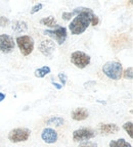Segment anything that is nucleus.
Returning a JSON list of instances; mask_svg holds the SVG:
<instances>
[{"mask_svg":"<svg viewBox=\"0 0 133 147\" xmlns=\"http://www.w3.org/2000/svg\"><path fill=\"white\" fill-rule=\"evenodd\" d=\"M95 137V132L89 128H81L73 132L74 142H84L89 141L90 139Z\"/></svg>","mask_w":133,"mask_h":147,"instance_id":"nucleus-7","label":"nucleus"},{"mask_svg":"<svg viewBox=\"0 0 133 147\" xmlns=\"http://www.w3.org/2000/svg\"><path fill=\"white\" fill-rule=\"evenodd\" d=\"M50 71H51L50 67L45 65V67H40V69H37L36 71H34V75L37 78H44V77H45L46 75H48Z\"/></svg>","mask_w":133,"mask_h":147,"instance_id":"nucleus-17","label":"nucleus"},{"mask_svg":"<svg viewBox=\"0 0 133 147\" xmlns=\"http://www.w3.org/2000/svg\"><path fill=\"white\" fill-rule=\"evenodd\" d=\"M40 52L44 55V56H47V57H52V53L55 50V44L53 42V40L50 39H46L42 40L40 42L39 46H38Z\"/></svg>","mask_w":133,"mask_h":147,"instance_id":"nucleus-9","label":"nucleus"},{"mask_svg":"<svg viewBox=\"0 0 133 147\" xmlns=\"http://www.w3.org/2000/svg\"><path fill=\"white\" fill-rule=\"evenodd\" d=\"M98 131L103 135H110V134H116L120 131V128L116 124H99Z\"/></svg>","mask_w":133,"mask_h":147,"instance_id":"nucleus-11","label":"nucleus"},{"mask_svg":"<svg viewBox=\"0 0 133 147\" xmlns=\"http://www.w3.org/2000/svg\"><path fill=\"white\" fill-rule=\"evenodd\" d=\"M16 42L24 56L30 55L34 50V39L29 35H22V36L16 37Z\"/></svg>","mask_w":133,"mask_h":147,"instance_id":"nucleus-3","label":"nucleus"},{"mask_svg":"<svg viewBox=\"0 0 133 147\" xmlns=\"http://www.w3.org/2000/svg\"><path fill=\"white\" fill-rule=\"evenodd\" d=\"M72 119L74 121H77V122H81V121H84L89 117V113L86 108L83 107H77L76 109H74L72 111Z\"/></svg>","mask_w":133,"mask_h":147,"instance_id":"nucleus-12","label":"nucleus"},{"mask_svg":"<svg viewBox=\"0 0 133 147\" xmlns=\"http://www.w3.org/2000/svg\"><path fill=\"white\" fill-rule=\"evenodd\" d=\"M122 77H123V78H125V79H127V80H132V79H133V69H132V67H128L127 69L123 71Z\"/></svg>","mask_w":133,"mask_h":147,"instance_id":"nucleus-19","label":"nucleus"},{"mask_svg":"<svg viewBox=\"0 0 133 147\" xmlns=\"http://www.w3.org/2000/svg\"><path fill=\"white\" fill-rule=\"evenodd\" d=\"M58 79H60V81L62 82V86H64V84L66 83V75H64V73H60L58 74Z\"/></svg>","mask_w":133,"mask_h":147,"instance_id":"nucleus-24","label":"nucleus"},{"mask_svg":"<svg viewBox=\"0 0 133 147\" xmlns=\"http://www.w3.org/2000/svg\"><path fill=\"white\" fill-rule=\"evenodd\" d=\"M43 8V4L42 3H38V4L34 5V6L32 7V9H31V14H34L36 13V12H38L39 10H41V9Z\"/></svg>","mask_w":133,"mask_h":147,"instance_id":"nucleus-23","label":"nucleus"},{"mask_svg":"<svg viewBox=\"0 0 133 147\" xmlns=\"http://www.w3.org/2000/svg\"><path fill=\"white\" fill-rule=\"evenodd\" d=\"M9 24H10V21L8 20V18H6V16H0V27H7Z\"/></svg>","mask_w":133,"mask_h":147,"instance_id":"nucleus-20","label":"nucleus"},{"mask_svg":"<svg viewBox=\"0 0 133 147\" xmlns=\"http://www.w3.org/2000/svg\"><path fill=\"white\" fill-rule=\"evenodd\" d=\"M3 99H5V94H3L2 92H0V102L3 101Z\"/></svg>","mask_w":133,"mask_h":147,"instance_id":"nucleus-27","label":"nucleus"},{"mask_svg":"<svg viewBox=\"0 0 133 147\" xmlns=\"http://www.w3.org/2000/svg\"><path fill=\"white\" fill-rule=\"evenodd\" d=\"M123 129L125 130L127 134L129 135L130 138H133V123L132 122H126L123 125Z\"/></svg>","mask_w":133,"mask_h":147,"instance_id":"nucleus-18","label":"nucleus"},{"mask_svg":"<svg viewBox=\"0 0 133 147\" xmlns=\"http://www.w3.org/2000/svg\"><path fill=\"white\" fill-rule=\"evenodd\" d=\"M95 81H90V82H86V84H84V87H89V86H93V85H95Z\"/></svg>","mask_w":133,"mask_h":147,"instance_id":"nucleus-25","label":"nucleus"},{"mask_svg":"<svg viewBox=\"0 0 133 147\" xmlns=\"http://www.w3.org/2000/svg\"><path fill=\"white\" fill-rule=\"evenodd\" d=\"M102 71L108 78L118 81L122 78L123 67L120 61H108L103 64Z\"/></svg>","mask_w":133,"mask_h":147,"instance_id":"nucleus-2","label":"nucleus"},{"mask_svg":"<svg viewBox=\"0 0 133 147\" xmlns=\"http://www.w3.org/2000/svg\"><path fill=\"white\" fill-rule=\"evenodd\" d=\"M43 33L46 36L50 37L55 42H58V45H62L66 41V36H68L66 29L64 27H60V26H58L54 30H45L43 31Z\"/></svg>","mask_w":133,"mask_h":147,"instance_id":"nucleus-6","label":"nucleus"},{"mask_svg":"<svg viewBox=\"0 0 133 147\" xmlns=\"http://www.w3.org/2000/svg\"><path fill=\"white\" fill-rule=\"evenodd\" d=\"M73 11L76 16L69 25L71 34L80 35L87 30L90 25L93 27L98 25L99 18L96 14H94L92 9L86 7H77Z\"/></svg>","mask_w":133,"mask_h":147,"instance_id":"nucleus-1","label":"nucleus"},{"mask_svg":"<svg viewBox=\"0 0 133 147\" xmlns=\"http://www.w3.org/2000/svg\"><path fill=\"white\" fill-rule=\"evenodd\" d=\"M91 61V57L83 51H75L71 54V62L78 69H85Z\"/></svg>","mask_w":133,"mask_h":147,"instance_id":"nucleus-5","label":"nucleus"},{"mask_svg":"<svg viewBox=\"0 0 133 147\" xmlns=\"http://www.w3.org/2000/svg\"><path fill=\"white\" fill-rule=\"evenodd\" d=\"M41 138L47 144H53L58 141V133L54 129L45 128L41 133Z\"/></svg>","mask_w":133,"mask_h":147,"instance_id":"nucleus-10","label":"nucleus"},{"mask_svg":"<svg viewBox=\"0 0 133 147\" xmlns=\"http://www.w3.org/2000/svg\"><path fill=\"white\" fill-rule=\"evenodd\" d=\"M74 16H76L74 11H71V12H66V11H64V12H62V20H64V21H70V20H71Z\"/></svg>","mask_w":133,"mask_h":147,"instance_id":"nucleus-21","label":"nucleus"},{"mask_svg":"<svg viewBox=\"0 0 133 147\" xmlns=\"http://www.w3.org/2000/svg\"><path fill=\"white\" fill-rule=\"evenodd\" d=\"M40 24L48 28H55L56 29L58 27V22H56V20H55V18L53 16H49L47 18H42L41 21H40Z\"/></svg>","mask_w":133,"mask_h":147,"instance_id":"nucleus-14","label":"nucleus"},{"mask_svg":"<svg viewBox=\"0 0 133 147\" xmlns=\"http://www.w3.org/2000/svg\"><path fill=\"white\" fill-rule=\"evenodd\" d=\"M79 147H97V144L92 141H84L79 145Z\"/></svg>","mask_w":133,"mask_h":147,"instance_id":"nucleus-22","label":"nucleus"},{"mask_svg":"<svg viewBox=\"0 0 133 147\" xmlns=\"http://www.w3.org/2000/svg\"><path fill=\"white\" fill-rule=\"evenodd\" d=\"M64 121L62 117H51L46 121V125L55 126V127L62 126V125H64Z\"/></svg>","mask_w":133,"mask_h":147,"instance_id":"nucleus-15","label":"nucleus"},{"mask_svg":"<svg viewBox=\"0 0 133 147\" xmlns=\"http://www.w3.org/2000/svg\"><path fill=\"white\" fill-rule=\"evenodd\" d=\"M12 29L16 34H21V33H24L28 30V25L24 21H14L12 23Z\"/></svg>","mask_w":133,"mask_h":147,"instance_id":"nucleus-13","label":"nucleus"},{"mask_svg":"<svg viewBox=\"0 0 133 147\" xmlns=\"http://www.w3.org/2000/svg\"><path fill=\"white\" fill-rule=\"evenodd\" d=\"M110 147H132L130 143L127 142L125 139L121 138L118 140H112L110 142Z\"/></svg>","mask_w":133,"mask_h":147,"instance_id":"nucleus-16","label":"nucleus"},{"mask_svg":"<svg viewBox=\"0 0 133 147\" xmlns=\"http://www.w3.org/2000/svg\"><path fill=\"white\" fill-rule=\"evenodd\" d=\"M52 85H53V86H54V87H55V88H56V89H60V88H62V85H58V83H55V82H52Z\"/></svg>","mask_w":133,"mask_h":147,"instance_id":"nucleus-26","label":"nucleus"},{"mask_svg":"<svg viewBox=\"0 0 133 147\" xmlns=\"http://www.w3.org/2000/svg\"><path fill=\"white\" fill-rule=\"evenodd\" d=\"M14 46H16V42L12 36L6 34L0 35V51L1 52L4 54L12 53L14 49Z\"/></svg>","mask_w":133,"mask_h":147,"instance_id":"nucleus-8","label":"nucleus"},{"mask_svg":"<svg viewBox=\"0 0 133 147\" xmlns=\"http://www.w3.org/2000/svg\"><path fill=\"white\" fill-rule=\"evenodd\" d=\"M31 136V130L28 128H16L8 133V140L12 143H20L27 141Z\"/></svg>","mask_w":133,"mask_h":147,"instance_id":"nucleus-4","label":"nucleus"}]
</instances>
